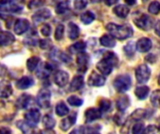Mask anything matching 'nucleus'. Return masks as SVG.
Returning <instances> with one entry per match:
<instances>
[{"label":"nucleus","instance_id":"obj_5","mask_svg":"<svg viewBox=\"0 0 160 134\" xmlns=\"http://www.w3.org/2000/svg\"><path fill=\"white\" fill-rule=\"evenodd\" d=\"M151 76V70L146 64H141L136 69V78L138 83H146Z\"/></svg>","mask_w":160,"mask_h":134},{"label":"nucleus","instance_id":"obj_25","mask_svg":"<svg viewBox=\"0 0 160 134\" xmlns=\"http://www.w3.org/2000/svg\"><path fill=\"white\" fill-rule=\"evenodd\" d=\"M100 44L106 48H113L116 45L114 36H112V35H102V37L100 38Z\"/></svg>","mask_w":160,"mask_h":134},{"label":"nucleus","instance_id":"obj_24","mask_svg":"<svg viewBox=\"0 0 160 134\" xmlns=\"http://www.w3.org/2000/svg\"><path fill=\"white\" fill-rule=\"evenodd\" d=\"M113 12L114 14H116L118 17L125 19L128 17V13H129V7L126 5H118L113 8Z\"/></svg>","mask_w":160,"mask_h":134},{"label":"nucleus","instance_id":"obj_19","mask_svg":"<svg viewBox=\"0 0 160 134\" xmlns=\"http://www.w3.org/2000/svg\"><path fill=\"white\" fill-rule=\"evenodd\" d=\"M0 41H1V45L3 47H5V46H8L10 44H12L15 41V37L11 33H9L8 31H2L1 36H0Z\"/></svg>","mask_w":160,"mask_h":134},{"label":"nucleus","instance_id":"obj_26","mask_svg":"<svg viewBox=\"0 0 160 134\" xmlns=\"http://www.w3.org/2000/svg\"><path fill=\"white\" fill-rule=\"evenodd\" d=\"M80 35V29L78 27V25H76L73 22H69L68 26V35L70 39H76L78 38Z\"/></svg>","mask_w":160,"mask_h":134},{"label":"nucleus","instance_id":"obj_12","mask_svg":"<svg viewBox=\"0 0 160 134\" xmlns=\"http://www.w3.org/2000/svg\"><path fill=\"white\" fill-rule=\"evenodd\" d=\"M69 76L65 71H57L53 76V81L58 87H64L68 82Z\"/></svg>","mask_w":160,"mask_h":134},{"label":"nucleus","instance_id":"obj_57","mask_svg":"<svg viewBox=\"0 0 160 134\" xmlns=\"http://www.w3.org/2000/svg\"><path fill=\"white\" fill-rule=\"evenodd\" d=\"M14 0H1V3H7V2H12Z\"/></svg>","mask_w":160,"mask_h":134},{"label":"nucleus","instance_id":"obj_21","mask_svg":"<svg viewBox=\"0 0 160 134\" xmlns=\"http://www.w3.org/2000/svg\"><path fill=\"white\" fill-rule=\"evenodd\" d=\"M30 101H31V96L30 95H28V94H22V96H20L17 99L15 105L19 109H25L29 105Z\"/></svg>","mask_w":160,"mask_h":134},{"label":"nucleus","instance_id":"obj_49","mask_svg":"<svg viewBox=\"0 0 160 134\" xmlns=\"http://www.w3.org/2000/svg\"><path fill=\"white\" fill-rule=\"evenodd\" d=\"M40 31H41L42 35H44V36H46V37H47V36H49V35H51L52 29H51V27H50V25H49V24H44V25L41 27Z\"/></svg>","mask_w":160,"mask_h":134},{"label":"nucleus","instance_id":"obj_34","mask_svg":"<svg viewBox=\"0 0 160 134\" xmlns=\"http://www.w3.org/2000/svg\"><path fill=\"white\" fill-rule=\"evenodd\" d=\"M135 42L130 41L128 42L125 47H124V51L125 54L128 57V58H132L135 54Z\"/></svg>","mask_w":160,"mask_h":134},{"label":"nucleus","instance_id":"obj_3","mask_svg":"<svg viewBox=\"0 0 160 134\" xmlns=\"http://www.w3.org/2000/svg\"><path fill=\"white\" fill-rule=\"evenodd\" d=\"M113 86L118 92H126L131 87V77L128 75L118 76L113 81Z\"/></svg>","mask_w":160,"mask_h":134},{"label":"nucleus","instance_id":"obj_33","mask_svg":"<svg viewBox=\"0 0 160 134\" xmlns=\"http://www.w3.org/2000/svg\"><path fill=\"white\" fill-rule=\"evenodd\" d=\"M43 126L47 130H52L55 126V120L51 115H46L43 118Z\"/></svg>","mask_w":160,"mask_h":134},{"label":"nucleus","instance_id":"obj_31","mask_svg":"<svg viewBox=\"0 0 160 134\" xmlns=\"http://www.w3.org/2000/svg\"><path fill=\"white\" fill-rule=\"evenodd\" d=\"M38 34L33 31L32 33H30L28 35H26L25 39H24V43L27 46H37L38 45Z\"/></svg>","mask_w":160,"mask_h":134},{"label":"nucleus","instance_id":"obj_13","mask_svg":"<svg viewBox=\"0 0 160 134\" xmlns=\"http://www.w3.org/2000/svg\"><path fill=\"white\" fill-rule=\"evenodd\" d=\"M30 27V23L25 19H19L14 24V32L16 35H22Z\"/></svg>","mask_w":160,"mask_h":134},{"label":"nucleus","instance_id":"obj_42","mask_svg":"<svg viewBox=\"0 0 160 134\" xmlns=\"http://www.w3.org/2000/svg\"><path fill=\"white\" fill-rule=\"evenodd\" d=\"M148 10L151 14H158L160 12V3L158 1H154L152 2L149 7Z\"/></svg>","mask_w":160,"mask_h":134},{"label":"nucleus","instance_id":"obj_39","mask_svg":"<svg viewBox=\"0 0 160 134\" xmlns=\"http://www.w3.org/2000/svg\"><path fill=\"white\" fill-rule=\"evenodd\" d=\"M151 103L155 107L160 106V90H155L151 95Z\"/></svg>","mask_w":160,"mask_h":134},{"label":"nucleus","instance_id":"obj_8","mask_svg":"<svg viewBox=\"0 0 160 134\" xmlns=\"http://www.w3.org/2000/svg\"><path fill=\"white\" fill-rule=\"evenodd\" d=\"M24 119L31 127L36 128L40 119V113L38 109H31L24 115Z\"/></svg>","mask_w":160,"mask_h":134},{"label":"nucleus","instance_id":"obj_56","mask_svg":"<svg viewBox=\"0 0 160 134\" xmlns=\"http://www.w3.org/2000/svg\"><path fill=\"white\" fill-rule=\"evenodd\" d=\"M1 132H3V133H4V132H7V133H10L11 132H10L9 130H6V129L2 128V129H1Z\"/></svg>","mask_w":160,"mask_h":134},{"label":"nucleus","instance_id":"obj_23","mask_svg":"<svg viewBox=\"0 0 160 134\" xmlns=\"http://www.w3.org/2000/svg\"><path fill=\"white\" fill-rule=\"evenodd\" d=\"M129 104H130V100L128 96H122L116 101V107L121 112H124L127 108H128Z\"/></svg>","mask_w":160,"mask_h":134},{"label":"nucleus","instance_id":"obj_10","mask_svg":"<svg viewBox=\"0 0 160 134\" xmlns=\"http://www.w3.org/2000/svg\"><path fill=\"white\" fill-rule=\"evenodd\" d=\"M77 64L79 66V71L84 73L87 70V66L89 63V55L85 52H80L76 59Z\"/></svg>","mask_w":160,"mask_h":134},{"label":"nucleus","instance_id":"obj_35","mask_svg":"<svg viewBox=\"0 0 160 134\" xmlns=\"http://www.w3.org/2000/svg\"><path fill=\"white\" fill-rule=\"evenodd\" d=\"M11 93H12V88H11L10 84L9 83H6V84L2 83L1 84V93H0L1 97L8 98L11 95Z\"/></svg>","mask_w":160,"mask_h":134},{"label":"nucleus","instance_id":"obj_55","mask_svg":"<svg viewBox=\"0 0 160 134\" xmlns=\"http://www.w3.org/2000/svg\"><path fill=\"white\" fill-rule=\"evenodd\" d=\"M126 2L129 6H133L134 4H136V0H126Z\"/></svg>","mask_w":160,"mask_h":134},{"label":"nucleus","instance_id":"obj_36","mask_svg":"<svg viewBox=\"0 0 160 134\" xmlns=\"http://www.w3.org/2000/svg\"><path fill=\"white\" fill-rule=\"evenodd\" d=\"M146 115H147L146 110H144V109H137L136 111H134L132 113V115L130 116V118L132 120L138 121V120H141V119L144 118L146 117Z\"/></svg>","mask_w":160,"mask_h":134},{"label":"nucleus","instance_id":"obj_58","mask_svg":"<svg viewBox=\"0 0 160 134\" xmlns=\"http://www.w3.org/2000/svg\"><path fill=\"white\" fill-rule=\"evenodd\" d=\"M100 0H91V2L92 3H98V2H99Z\"/></svg>","mask_w":160,"mask_h":134},{"label":"nucleus","instance_id":"obj_14","mask_svg":"<svg viewBox=\"0 0 160 134\" xmlns=\"http://www.w3.org/2000/svg\"><path fill=\"white\" fill-rule=\"evenodd\" d=\"M102 111L100 109L97 108H90L85 111V122L86 123H91L98 118H101L102 116Z\"/></svg>","mask_w":160,"mask_h":134},{"label":"nucleus","instance_id":"obj_45","mask_svg":"<svg viewBox=\"0 0 160 134\" xmlns=\"http://www.w3.org/2000/svg\"><path fill=\"white\" fill-rule=\"evenodd\" d=\"M111 108V102L107 99H102L99 102V109L102 112H107Z\"/></svg>","mask_w":160,"mask_h":134},{"label":"nucleus","instance_id":"obj_41","mask_svg":"<svg viewBox=\"0 0 160 134\" xmlns=\"http://www.w3.org/2000/svg\"><path fill=\"white\" fill-rule=\"evenodd\" d=\"M17 126H18V128L22 132H24V133H28V132H31V128H33V127H31L26 121H18L17 122Z\"/></svg>","mask_w":160,"mask_h":134},{"label":"nucleus","instance_id":"obj_15","mask_svg":"<svg viewBox=\"0 0 160 134\" xmlns=\"http://www.w3.org/2000/svg\"><path fill=\"white\" fill-rule=\"evenodd\" d=\"M51 15H52V13L48 8H43V9L38 10V12H36L33 15L32 20L35 23H39V22H42V21L48 20L51 17Z\"/></svg>","mask_w":160,"mask_h":134},{"label":"nucleus","instance_id":"obj_27","mask_svg":"<svg viewBox=\"0 0 160 134\" xmlns=\"http://www.w3.org/2000/svg\"><path fill=\"white\" fill-rule=\"evenodd\" d=\"M86 49V44L83 41H78L75 44L71 45L68 49L70 53H80L84 51V49Z\"/></svg>","mask_w":160,"mask_h":134},{"label":"nucleus","instance_id":"obj_2","mask_svg":"<svg viewBox=\"0 0 160 134\" xmlns=\"http://www.w3.org/2000/svg\"><path fill=\"white\" fill-rule=\"evenodd\" d=\"M106 29L112 36L119 40H125L131 37L133 35V29L128 24L118 25L115 23H108Z\"/></svg>","mask_w":160,"mask_h":134},{"label":"nucleus","instance_id":"obj_9","mask_svg":"<svg viewBox=\"0 0 160 134\" xmlns=\"http://www.w3.org/2000/svg\"><path fill=\"white\" fill-rule=\"evenodd\" d=\"M106 78L96 71H93L88 78V84L93 87H101L105 84Z\"/></svg>","mask_w":160,"mask_h":134},{"label":"nucleus","instance_id":"obj_46","mask_svg":"<svg viewBox=\"0 0 160 134\" xmlns=\"http://www.w3.org/2000/svg\"><path fill=\"white\" fill-rule=\"evenodd\" d=\"M132 133L134 134H140L142 133V132H144V125L143 123H136L133 127H132Z\"/></svg>","mask_w":160,"mask_h":134},{"label":"nucleus","instance_id":"obj_4","mask_svg":"<svg viewBox=\"0 0 160 134\" xmlns=\"http://www.w3.org/2000/svg\"><path fill=\"white\" fill-rule=\"evenodd\" d=\"M134 22L139 28L144 31L150 30L154 25V20L146 14H141L139 16H136V18H134Z\"/></svg>","mask_w":160,"mask_h":134},{"label":"nucleus","instance_id":"obj_52","mask_svg":"<svg viewBox=\"0 0 160 134\" xmlns=\"http://www.w3.org/2000/svg\"><path fill=\"white\" fill-rule=\"evenodd\" d=\"M157 132V129H156V127L155 126H148L147 127V129L145 130V132H147V133H152V132Z\"/></svg>","mask_w":160,"mask_h":134},{"label":"nucleus","instance_id":"obj_11","mask_svg":"<svg viewBox=\"0 0 160 134\" xmlns=\"http://www.w3.org/2000/svg\"><path fill=\"white\" fill-rule=\"evenodd\" d=\"M54 66L52 63L46 62L43 63L40 67H38V71H37V76L39 78H47L50 74L54 70Z\"/></svg>","mask_w":160,"mask_h":134},{"label":"nucleus","instance_id":"obj_7","mask_svg":"<svg viewBox=\"0 0 160 134\" xmlns=\"http://www.w3.org/2000/svg\"><path fill=\"white\" fill-rule=\"evenodd\" d=\"M22 10V7L19 4L12 2H7V3H1V15L4 17L5 14L9 13H17L21 12Z\"/></svg>","mask_w":160,"mask_h":134},{"label":"nucleus","instance_id":"obj_28","mask_svg":"<svg viewBox=\"0 0 160 134\" xmlns=\"http://www.w3.org/2000/svg\"><path fill=\"white\" fill-rule=\"evenodd\" d=\"M149 94V88L146 86H141L137 87L135 90V95L139 100H144Z\"/></svg>","mask_w":160,"mask_h":134},{"label":"nucleus","instance_id":"obj_60","mask_svg":"<svg viewBox=\"0 0 160 134\" xmlns=\"http://www.w3.org/2000/svg\"><path fill=\"white\" fill-rule=\"evenodd\" d=\"M143 1H144V2H145V1H147V0H143Z\"/></svg>","mask_w":160,"mask_h":134},{"label":"nucleus","instance_id":"obj_22","mask_svg":"<svg viewBox=\"0 0 160 134\" xmlns=\"http://www.w3.org/2000/svg\"><path fill=\"white\" fill-rule=\"evenodd\" d=\"M51 58L53 59V60H59V61L64 62H69L71 61L70 57L68 54H66L64 52H61V51L57 50L56 49H54L53 52H52Z\"/></svg>","mask_w":160,"mask_h":134},{"label":"nucleus","instance_id":"obj_47","mask_svg":"<svg viewBox=\"0 0 160 134\" xmlns=\"http://www.w3.org/2000/svg\"><path fill=\"white\" fill-rule=\"evenodd\" d=\"M87 6V1L86 0H75L74 1V7L77 10H82L85 8Z\"/></svg>","mask_w":160,"mask_h":134},{"label":"nucleus","instance_id":"obj_17","mask_svg":"<svg viewBox=\"0 0 160 134\" xmlns=\"http://www.w3.org/2000/svg\"><path fill=\"white\" fill-rule=\"evenodd\" d=\"M76 117H77V114L76 113H73L72 115H70L69 117L64 118L61 123H60V128L63 132H67L69 128H71L75 122H76Z\"/></svg>","mask_w":160,"mask_h":134},{"label":"nucleus","instance_id":"obj_43","mask_svg":"<svg viewBox=\"0 0 160 134\" xmlns=\"http://www.w3.org/2000/svg\"><path fill=\"white\" fill-rule=\"evenodd\" d=\"M45 3H46L45 0H30V2L28 3V7L31 9L41 7L42 6L45 5Z\"/></svg>","mask_w":160,"mask_h":134},{"label":"nucleus","instance_id":"obj_30","mask_svg":"<svg viewBox=\"0 0 160 134\" xmlns=\"http://www.w3.org/2000/svg\"><path fill=\"white\" fill-rule=\"evenodd\" d=\"M68 107L67 106V104L64 103V102H60L57 104L56 107H55V112H56V115L59 116V117H64L66 115L68 114Z\"/></svg>","mask_w":160,"mask_h":134},{"label":"nucleus","instance_id":"obj_18","mask_svg":"<svg viewBox=\"0 0 160 134\" xmlns=\"http://www.w3.org/2000/svg\"><path fill=\"white\" fill-rule=\"evenodd\" d=\"M33 85H34V80L30 76H22L16 83V87L19 90H25L32 87Z\"/></svg>","mask_w":160,"mask_h":134},{"label":"nucleus","instance_id":"obj_54","mask_svg":"<svg viewBox=\"0 0 160 134\" xmlns=\"http://www.w3.org/2000/svg\"><path fill=\"white\" fill-rule=\"evenodd\" d=\"M156 34L160 36V21L159 22H158V24H157V26H156Z\"/></svg>","mask_w":160,"mask_h":134},{"label":"nucleus","instance_id":"obj_40","mask_svg":"<svg viewBox=\"0 0 160 134\" xmlns=\"http://www.w3.org/2000/svg\"><path fill=\"white\" fill-rule=\"evenodd\" d=\"M68 103L71 105V106H81L83 104V101L82 99H80L77 96H70L68 98Z\"/></svg>","mask_w":160,"mask_h":134},{"label":"nucleus","instance_id":"obj_38","mask_svg":"<svg viewBox=\"0 0 160 134\" xmlns=\"http://www.w3.org/2000/svg\"><path fill=\"white\" fill-rule=\"evenodd\" d=\"M68 8H69V3L68 1H62L56 6L55 11L57 14H64L68 10Z\"/></svg>","mask_w":160,"mask_h":134},{"label":"nucleus","instance_id":"obj_1","mask_svg":"<svg viewBox=\"0 0 160 134\" xmlns=\"http://www.w3.org/2000/svg\"><path fill=\"white\" fill-rule=\"evenodd\" d=\"M117 63V56L112 51H105L102 60L97 64V68L102 75L108 76L112 72L113 67L116 66Z\"/></svg>","mask_w":160,"mask_h":134},{"label":"nucleus","instance_id":"obj_50","mask_svg":"<svg viewBox=\"0 0 160 134\" xmlns=\"http://www.w3.org/2000/svg\"><path fill=\"white\" fill-rule=\"evenodd\" d=\"M38 45H39L40 49H48V48L50 47L51 42H50L48 39H43V40H39Z\"/></svg>","mask_w":160,"mask_h":134},{"label":"nucleus","instance_id":"obj_32","mask_svg":"<svg viewBox=\"0 0 160 134\" xmlns=\"http://www.w3.org/2000/svg\"><path fill=\"white\" fill-rule=\"evenodd\" d=\"M40 62V59L38 57H31L27 60V62H26V65H27V69L29 71H35L38 66V63Z\"/></svg>","mask_w":160,"mask_h":134},{"label":"nucleus","instance_id":"obj_51","mask_svg":"<svg viewBox=\"0 0 160 134\" xmlns=\"http://www.w3.org/2000/svg\"><path fill=\"white\" fill-rule=\"evenodd\" d=\"M145 59H146V61H147V62H151V63H154V62H156V56H155V55H153V54L148 55Z\"/></svg>","mask_w":160,"mask_h":134},{"label":"nucleus","instance_id":"obj_20","mask_svg":"<svg viewBox=\"0 0 160 134\" xmlns=\"http://www.w3.org/2000/svg\"><path fill=\"white\" fill-rule=\"evenodd\" d=\"M83 87V76H76L73 77L72 81L70 82L69 90L70 91H77Z\"/></svg>","mask_w":160,"mask_h":134},{"label":"nucleus","instance_id":"obj_6","mask_svg":"<svg viewBox=\"0 0 160 134\" xmlns=\"http://www.w3.org/2000/svg\"><path fill=\"white\" fill-rule=\"evenodd\" d=\"M37 103L43 109L49 108L50 104H51V92H50V90H48L46 89L41 90L38 94Z\"/></svg>","mask_w":160,"mask_h":134},{"label":"nucleus","instance_id":"obj_48","mask_svg":"<svg viewBox=\"0 0 160 134\" xmlns=\"http://www.w3.org/2000/svg\"><path fill=\"white\" fill-rule=\"evenodd\" d=\"M113 120H114V122H115L117 125H119V126H120V125H123L124 122H125V120H126L123 112L120 111V113L116 114V115L113 117Z\"/></svg>","mask_w":160,"mask_h":134},{"label":"nucleus","instance_id":"obj_59","mask_svg":"<svg viewBox=\"0 0 160 134\" xmlns=\"http://www.w3.org/2000/svg\"><path fill=\"white\" fill-rule=\"evenodd\" d=\"M158 84L160 85V76H159V77H158Z\"/></svg>","mask_w":160,"mask_h":134},{"label":"nucleus","instance_id":"obj_44","mask_svg":"<svg viewBox=\"0 0 160 134\" xmlns=\"http://www.w3.org/2000/svg\"><path fill=\"white\" fill-rule=\"evenodd\" d=\"M64 32H65V27L63 24H59L56 27L55 33H54V37L56 40H61L64 36Z\"/></svg>","mask_w":160,"mask_h":134},{"label":"nucleus","instance_id":"obj_29","mask_svg":"<svg viewBox=\"0 0 160 134\" xmlns=\"http://www.w3.org/2000/svg\"><path fill=\"white\" fill-rule=\"evenodd\" d=\"M100 130V126H93V127H80L72 132V133H92L98 132Z\"/></svg>","mask_w":160,"mask_h":134},{"label":"nucleus","instance_id":"obj_37","mask_svg":"<svg viewBox=\"0 0 160 134\" xmlns=\"http://www.w3.org/2000/svg\"><path fill=\"white\" fill-rule=\"evenodd\" d=\"M94 20H95V15L91 11H86L81 15V21L84 24H90L91 22H93Z\"/></svg>","mask_w":160,"mask_h":134},{"label":"nucleus","instance_id":"obj_16","mask_svg":"<svg viewBox=\"0 0 160 134\" xmlns=\"http://www.w3.org/2000/svg\"><path fill=\"white\" fill-rule=\"evenodd\" d=\"M136 48L140 52H147L152 49V41L147 37H142L136 43Z\"/></svg>","mask_w":160,"mask_h":134},{"label":"nucleus","instance_id":"obj_53","mask_svg":"<svg viewBox=\"0 0 160 134\" xmlns=\"http://www.w3.org/2000/svg\"><path fill=\"white\" fill-rule=\"evenodd\" d=\"M117 1H118V0H104L105 4H106L107 6H112V5H114Z\"/></svg>","mask_w":160,"mask_h":134}]
</instances>
